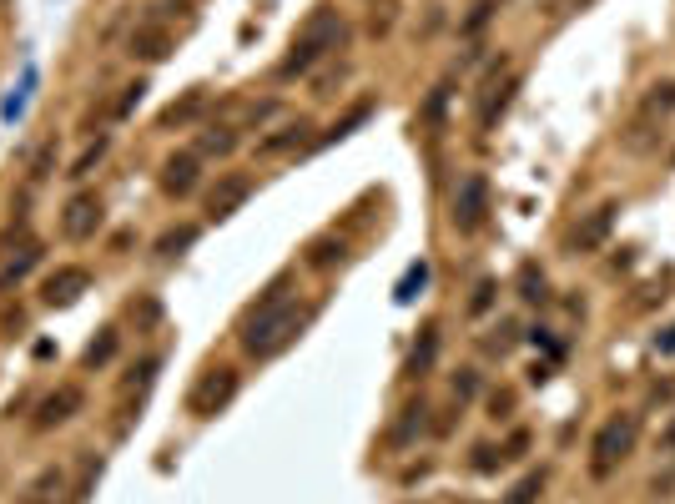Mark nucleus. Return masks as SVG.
I'll return each instance as SVG.
<instances>
[{
  "mask_svg": "<svg viewBox=\"0 0 675 504\" xmlns=\"http://www.w3.org/2000/svg\"><path fill=\"white\" fill-rule=\"evenodd\" d=\"M303 323H308V308L293 303V298H283V293L273 288V293H267V298L252 308V318L242 323V353H247V358H278V353L303 333Z\"/></svg>",
  "mask_w": 675,
  "mask_h": 504,
  "instance_id": "1",
  "label": "nucleus"
},
{
  "mask_svg": "<svg viewBox=\"0 0 675 504\" xmlns=\"http://www.w3.org/2000/svg\"><path fill=\"white\" fill-rule=\"evenodd\" d=\"M343 41H348V26L333 16V11H318L313 21H308V31L293 41V51L278 61V81H293V76H303V71H313L323 56H333V51H343Z\"/></svg>",
  "mask_w": 675,
  "mask_h": 504,
  "instance_id": "2",
  "label": "nucleus"
},
{
  "mask_svg": "<svg viewBox=\"0 0 675 504\" xmlns=\"http://www.w3.org/2000/svg\"><path fill=\"white\" fill-rule=\"evenodd\" d=\"M675 116V81H655L645 96H640V111L630 121V132H625V147L630 152H655L660 132H665V121Z\"/></svg>",
  "mask_w": 675,
  "mask_h": 504,
  "instance_id": "3",
  "label": "nucleus"
},
{
  "mask_svg": "<svg viewBox=\"0 0 675 504\" xmlns=\"http://www.w3.org/2000/svg\"><path fill=\"white\" fill-rule=\"evenodd\" d=\"M635 439H640V414H615V419H605L600 434H595V444H590V474H595V479L615 474V469L635 454Z\"/></svg>",
  "mask_w": 675,
  "mask_h": 504,
  "instance_id": "4",
  "label": "nucleus"
},
{
  "mask_svg": "<svg viewBox=\"0 0 675 504\" xmlns=\"http://www.w3.org/2000/svg\"><path fill=\"white\" fill-rule=\"evenodd\" d=\"M237 368H227V363H217V368H207L197 384H192V394H187V409L197 414V419H212V414H222L232 399H237Z\"/></svg>",
  "mask_w": 675,
  "mask_h": 504,
  "instance_id": "5",
  "label": "nucleus"
},
{
  "mask_svg": "<svg viewBox=\"0 0 675 504\" xmlns=\"http://www.w3.org/2000/svg\"><path fill=\"white\" fill-rule=\"evenodd\" d=\"M484 212H489V182H484V172H469L459 182V192H454V227L459 232H479Z\"/></svg>",
  "mask_w": 675,
  "mask_h": 504,
  "instance_id": "6",
  "label": "nucleus"
},
{
  "mask_svg": "<svg viewBox=\"0 0 675 504\" xmlns=\"http://www.w3.org/2000/svg\"><path fill=\"white\" fill-rule=\"evenodd\" d=\"M615 217H620V202H600L595 212H585L580 227L570 232V252H600L615 232Z\"/></svg>",
  "mask_w": 675,
  "mask_h": 504,
  "instance_id": "7",
  "label": "nucleus"
},
{
  "mask_svg": "<svg viewBox=\"0 0 675 504\" xmlns=\"http://www.w3.org/2000/svg\"><path fill=\"white\" fill-rule=\"evenodd\" d=\"M96 227H101V197L96 192H76L66 202V212H61V232L71 242H86V237H96Z\"/></svg>",
  "mask_w": 675,
  "mask_h": 504,
  "instance_id": "8",
  "label": "nucleus"
},
{
  "mask_svg": "<svg viewBox=\"0 0 675 504\" xmlns=\"http://www.w3.org/2000/svg\"><path fill=\"white\" fill-rule=\"evenodd\" d=\"M197 182H202V157L197 152H177V157L162 162V192L167 197H192Z\"/></svg>",
  "mask_w": 675,
  "mask_h": 504,
  "instance_id": "9",
  "label": "nucleus"
},
{
  "mask_svg": "<svg viewBox=\"0 0 675 504\" xmlns=\"http://www.w3.org/2000/svg\"><path fill=\"white\" fill-rule=\"evenodd\" d=\"M86 288H91V273H86V268H56V273L46 278L41 298H46V308H71Z\"/></svg>",
  "mask_w": 675,
  "mask_h": 504,
  "instance_id": "10",
  "label": "nucleus"
},
{
  "mask_svg": "<svg viewBox=\"0 0 675 504\" xmlns=\"http://www.w3.org/2000/svg\"><path fill=\"white\" fill-rule=\"evenodd\" d=\"M86 404V394L76 389V384H61L56 394H46L41 399V409H36V429H56V424H66V419H76V409Z\"/></svg>",
  "mask_w": 675,
  "mask_h": 504,
  "instance_id": "11",
  "label": "nucleus"
},
{
  "mask_svg": "<svg viewBox=\"0 0 675 504\" xmlns=\"http://www.w3.org/2000/svg\"><path fill=\"white\" fill-rule=\"evenodd\" d=\"M247 197H252V177H222V182L207 192V217L222 222V217H232Z\"/></svg>",
  "mask_w": 675,
  "mask_h": 504,
  "instance_id": "12",
  "label": "nucleus"
},
{
  "mask_svg": "<svg viewBox=\"0 0 675 504\" xmlns=\"http://www.w3.org/2000/svg\"><path fill=\"white\" fill-rule=\"evenodd\" d=\"M514 91H519V76H509V81H499V86H489V91L479 96V132H494V121L509 111Z\"/></svg>",
  "mask_w": 675,
  "mask_h": 504,
  "instance_id": "13",
  "label": "nucleus"
},
{
  "mask_svg": "<svg viewBox=\"0 0 675 504\" xmlns=\"http://www.w3.org/2000/svg\"><path fill=\"white\" fill-rule=\"evenodd\" d=\"M308 132H313V126H308V121H288V126H283V132H273V137H262V142H257V152H262V157H278V152L308 147V142H313Z\"/></svg>",
  "mask_w": 675,
  "mask_h": 504,
  "instance_id": "14",
  "label": "nucleus"
},
{
  "mask_svg": "<svg viewBox=\"0 0 675 504\" xmlns=\"http://www.w3.org/2000/svg\"><path fill=\"white\" fill-rule=\"evenodd\" d=\"M172 51V36L162 26H137L131 31V56H142V61H162Z\"/></svg>",
  "mask_w": 675,
  "mask_h": 504,
  "instance_id": "15",
  "label": "nucleus"
},
{
  "mask_svg": "<svg viewBox=\"0 0 675 504\" xmlns=\"http://www.w3.org/2000/svg\"><path fill=\"white\" fill-rule=\"evenodd\" d=\"M197 237H202V227H197V222H182V227H167L152 252H157V258H177V252H187Z\"/></svg>",
  "mask_w": 675,
  "mask_h": 504,
  "instance_id": "16",
  "label": "nucleus"
},
{
  "mask_svg": "<svg viewBox=\"0 0 675 504\" xmlns=\"http://www.w3.org/2000/svg\"><path fill=\"white\" fill-rule=\"evenodd\" d=\"M237 152V132L232 126H207L197 137V157H232Z\"/></svg>",
  "mask_w": 675,
  "mask_h": 504,
  "instance_id": "17",
  "label": "nucleus"
},
{
  "mask_svg": "<svg viewBox=\"0 0 675 504\" xmlns=\"http://www.w3.org/2000/svg\"><path fill=\"white\" fill-rule=\"evenodd\" d=\"M424 283H429V263L419 258V263H409V273L398 278V288H393V303H414V298L424 293Z\"/></svg>",
  "mask_w": 675,
  "mask_h": 504,
  "instance_id": "18",
  "label": "nucleus"
},
{
  "mask_svg": "<svg viewBox=\"0 0 675 504\" xmlns=\"http://www.w3.org/2000/svg\"><path fill=\"white\" fill-rule=\"evenodd\" d=\"M116 348H121V333H116V328H101V338L81 353V363H86V368H106V363L116 358Z\"/></svg>",
  "mask_w": 675,
  "mask_h": 504,
  "instance_id": "19",
  "label": "nucleus"
},
{
  "mask_svg": "<svg viewBox=\"0 0 675 504\" xmlns=\"http://www.w3.org/2000/svg\"><path fill=\"white\" fill-rule=\"evenodd\" d=\"M539 494H545V469H534V474H524L509 494H504V504H539Z\"/></svg>",
  "mask_w": 675,
  "mask_h": 504,
  "instance_id": "20",
  "label": "nucleus"
},
{
  "mask_svg": "<svg viewBox=\"0 0 675 504\" xmlns=\"http://www.w3.org/2000/svg\"><path fill=\"white\" fill-rule=\"evenodd\" d=\"M519 298H524V303H545V298H550L545 273H539L534 263H524V268H519Z\"/></svg>",
  "mask_w": 675,
  "mask_h": 504,
  "instance_id": "21",
  "label": "nucleus"
},
{
  "mask_svg": "<svg viewBox=\"0 0 675 504\" xmlns=\"http://www.w3.org/2000/svg\"><path fill=\"white\" fill-rule=\"evenodd\" d=\"M202 101H207L202 91H187L182 101H172V106L162 111V126H182V121H192V116L202 111Z\"/></svg>",
  "mask_w": 675,
  "mask_h": 504,
  "instance_id": "22",
  "label": "nucleus"
},
{
  "mask_svg": "<svg viewBox=\"0 0 675 504\" xmlns=\"http://www.w3.org/2000/svg\"><path fill=\"white\" fill-rule=\"evenodd\" d=\"M36 263H41V247H26V252H21V258H11L6 268H0V288H11V283H21V278H26V273H31Z\"/></svg>",
  "mask_w": 675,
  "mask_h": 504,
  "instance_id": "23",
  "label": "nucleus"
},
{
  "mask_svg": "<svg viewBox=\"0 0 675 504\" xmlns=\"http://www.w3.org/2000/svg\"><path fill=\"white\" fill-rule=\"evenodd\" d=\"M333 263H343V242H333V237H318L313 247H308V268H333Z\"/></svg>",
  "mask_w": 675,
  "mask_h": 504,
  "instance_id": "24",
  "label": "nucleus"
},
{
  "mask_svg": "<svg viewBox=\"0 0 675 504\" xmlns=\"http://www.w3.org/2000/svg\"><path fill=\"white\" fill-rule=\"evenodd\" d=\"M106 147H111V137H96V142H91V147H86V152L76 157V167H71L66 177H71V182H81V177H91V167H96V162L106 157Z\"/></svg>",
  "mask_w": 675,
  "mask_h": 504,
  "instance_id": "25",
  "label": "nucleus"
},
{
  "mask_svg": "<svg viewBox=\"0 0 675 504\" xmlns=\"http://www.w3.org/2000/svg\"><path fill=\"white\" fill-rule=\"evenodd\" d=\"M494 11H504V0H479V6L464 16V26H459V31H464V36H479V31L494 21Z\"/></svg>",
  "mask_w": 675,
  "mask_h": 504,
  "instance_id": "26",
  "label": "nucleus"
},
{
  "mask_svg": "<svg viewBox=\"0 0 675 504\" xmlns=\"http://www.w3.org/2000/svg\"><path fill=\"white\" fill-rule=\"evenodd\" d=\"M424 414H429V404H409V409H403V424L393 429V439L403 444V439H414L419 429H424Z\"/></svg>",
  "mask_w": 675,
  "mask_h": 504,
  "instance_id": "27",
  "label": "nucleus"
},
{
  "mask_svg": "<svg viewBox=\"0 0 675 504\" xmlns=\"http://www.w3.org/2000/svg\"><path fill=\"white\" fill-rule=\"evenodd\" d=\"M368 116H373V106H368V101H358V106H353V111H348V116H343V121L333 126V132L323 137V142H338V137H348V132H353V126H363Z\"/></svg>",
  "mask_w": 675,
  "mask_h": 504,
  "instance_id": "28",
  "label": "nucleus"
},
{
  "mask_svg": "<svg viewBox=\"0 0 675 504\" xmlns=\"http://www.w3.org/2000/svg\"><path fill=\"white\" fill-rule=\"evenodd\" d=\"M31 86H36V66H26V76H21V91L6 101V121H16V116L26 111V101H31Z\"/></svg>",
  "mask_w": 675,
  "mask_h": 504,
  "instance_id": "29",
  "label": "nucleus"
},
{
  "mask_svg": "<svg viewBox=\"0 0 675 504\" xmlns=\"http://www.w3.org/2000/svg\"><path fill=\"white\" fill-rule=\"evenodd\" d=\"M474 394H479V373H474V368H459V373H454V399L464 404V399H474Z\"/></svg>",
  "mask_w": 675,
  "mask_h": 504,
  "instance_id": "30",
  "label": "nucleus"
},
{
  "mask_svg": "<svg viewBox=\"0 0 675 504\" xmlns=\"http://www.w3.org/2000/svg\"><path fill=\"white\" fill-rule=\"evenodd\" d=\"M434 348H439V338H434V328L424 333V348H414V358H409V373H424L429 363H434Z\"/></svg>",
  "mask_w": 675,
  "mask_h": 504,
  "instance_id": "31",
  "label": "nucleus"
},
{
  "mask_svg": "<svg viewBox=\"0 0 675 504\" xmlns=\"http://www.w3.org/2000/svg\"><path fill=\"white\" fill-rule=\"evenodd\" d=\"M489 303H494V278H484V283L474 288V298H469V313H489Z\"/></svg>",
  "mask_w": 675,
  "mask_h": 504,
  "instance_id": "32",
  "label": "nucleus"
},
{
  "mask_svg": "<svg viewBox=\"0 0 675 504\" xmlns=\"http://www.w3.org/2000/svg\"><path fill=\"white\" fill-rule=\"evenodd\" d=\"M499 464H504V454H499V449H489V444H479V449H474V469H479V474H489V469H499Z\"/></svg>",
  "mask_w": 675,
  "mask_h": 504,
  "instance_id": "33",
  "label": "nucleus"
},
{
  "mask_svg": "<svg viewBox=\"0 0 675 504\" xmlns=\"http://www.w3.org/2000/svg\"><path fill=\"white\" fill-rule=\"evenodd\" d=\"M514 343H519V328H514V323H499V338H489V348H494V353H509Z\"/></svg>",
  "mask_w": 675,
  "mask_h": 504,
  "instance_id": "34",
  "label": "nucleus"
},
{
  "mask_svg": "<svg viewBox=\"0 0 675 504\" xmlns=\"http://www.w3.org/2000/svg\"><path fill=\"white\" fill-rule=\"evenodd\" d=\"M142 91H147L142 81H131V86H126V96H121V106H116V116H131V111H137V101H142Z\"/></svg>",
  "mask_w": 675,
  "mask_h": 504,
  "instance_id": "35",
  "label": "nucleus"
},
{
  "mask_svg": "<svg viewBox=\"0 0 675 504\" xmlns=\"http://www.w3.org/2000/svg\"><path fill=\"white\" fill-rule=\"evenodd\" d=\"M524 449H529V434H524V429H519V434H514V439H509V444H504V459H519V454H524Z\"/></svg>",
  "mask_w": 675,
  "mask_h": 504,
  "instance_id": "36",
  "label": "nucleus"
},
{
  "mask_svg": "<svg viewBox=\"0 0 675 504\" xmlns=\"http://www.w3.org/2000/svg\"><path fill=\"white\" fill-rule=\"evenodd\" d=\"M489 409H494V419H504V414L514 409V394H494V399H489Z\"/></svg>",
  "mask_w": 675,
  "mask_h": 504,
  "instance_id": "37",
  "label": "nucleus"
},
{
  "mask_svg": "<svg viewBox=\"0 0 675 504\" xmlns=\"http://www.w3.org/2000/svg\"><path fill=\"white\" fill-rule=\"evenodd\" d=\"M660 449H665V454H675V419L660 429Z\"/></svg>",
  "mask_w": 675,
  "mask_h": 504,
  "instance_id": "38",
  "label": "nucleus"
},
{
  "mask_svg": "<svg viewBox=\"0 0 675 504\" xmlns=\"http://www.w3.org/2000/svg\"><path fill=\"white\" fill-rule=\"evenodd\" d=\"M655 348H660V353H675V323H670V328L655 338Z\"/></svg>",
  "mask_w": 675,
  "mask_h": 504,
  "instance_id": "39",
  "label": "nucleus"
},
{
  "mask_svg": "<svg viewBox=\"0 0 675 504\" xmlns=\"http://www.w3.org/2000/svg\"><path fill=\"white\" fill-rule=\"evenodd\" d=\"M31 504H51V499H31Z\"/></svg>",
  "mask_w": 675,
  "mask_h": 504,
  "instance_id": "40",
  "label": "nucleus"
}]
</instances>
